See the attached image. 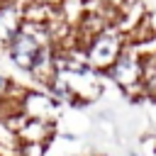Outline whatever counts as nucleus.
<instances>
[{
    "mask_svg": "<svg viewBox=\"0 0 156 156\" xmlns=\"http://www.w3.org/2000/svg\"><path fill=\"white\" fill-rule=\"evenodd\" d=\"M46 44H54V41H51L49 29H46L44 24H22V29H20L2 49H5L7 61H10L17 71L29 73L34 58L39 56L41 46H46Z\"/></svg>",
    "mask_w": 156,
    "mask_h": 156,
    "instance_id": "obj_1",
    "label": "nucleus"
},
{
    "mask_svg": "<svg viewBox=\"0 0 156 156\" xmlns=\"http://www.w3.org/2000/svg\"><path fill=\"white\" fill-rule=\"evenodd\" d=\"M112 85H117L127 98L141 100V54L127 44L122 54L115 58V63L102 73Z\"/></svg>",
    "mask_w": 156,
    "mask_h": 156,
    "instance_id": "obj_2",
    "label": "nucleus"
},
{
    "mask_svg": "<svg viewBox=\"0 0 156 156\" xmlns=\"http://www.w3.org/2000/svg\"><path fill=\"white\" fill-rule=\"evenodd\" d=\"M124 46H127V37L117 27H107L105 32H100L98 37H93L85 44V63H88V68L102 76L115 63V58L122 54Z\"/></svg>",
    "mask_w": 156,
    "mask_h": 156,
    "instance_id": "obj_3",
    "label": "nucleus"
},
{
    "mask_svg": "<svg viewBox=\"0 0 156 156\" xmlns=\"http://www.w3.org/2000/svg\"><path fill=\"white\" fill-rule=\"evenodd\" d=\"M20 110L29 119L56 122V117H58V105L49 98V93L44 88H27L20 98Z\"/></svg>",
    "mask_w": 156,
    "mask_h": 156,
    "instance_id": "obj_4",
    "label": "nucleus"
},
{
    "mask_svg": "<svg viewBox=\"0 0 156 156\" xmlns=\"http://www.w3.org/2000/svg\"><path fill=\"white\" fill-rule=\"evenodd\" d=\"M27 0H0V46H5L24 24L22 5Z\"/></svg>",
    "mask_w": 156,
    "mask_h": 156,
    "instance_id": "obj_5",
    "label": "nucleus"
},
{
    "mask_svg": "<svg viewBox=\"0 0 156 156\" xmlns=\"http://www.w3.org/2000/svg\"><path fill=\"white\" fill-rule=\"evenodd\" d=\"M17 139H20V146H27V144H37V146H46L49 139L54 136V122H44V119H29L24 117V122L17 127Z\"/></svg>",
    "mask_w": 156,
    "mask_h": 156,
    "instance_id": "obj_6",
    "label": "nucleus"
},
{
    "mask_svg": "<svg viewBox=\"0 0 156 156\" xmlns=\"http://www.w3.org/2000/svg\"><path fill=\"white\" fill-rule=\"evenodd\" d=\"M141 100H156V54L141 56Z\"/></svg>",
    "mask_w": 156,
    "mask_h": 156,
    "instance_id": "obj_7",
    "label": "nucleus"
},
{
    "mask_svg": "<svg viewBox=\"0 0 156 156\" xmlns=\"http://www.w3.org/2000/svg\"><path fill=\"white\" fill-rule=\"evenodd\" d=\"M24 90H27L24 85H17L15 78H10L7 73L0 71V100H5V98H22Z\"/></svg>",
    "mask_w": 156,
    "mask_h": 156,
    "instance_id": "obj_8",
    "label": "nucleus"
},
{
    "mask_svg": "<svg viewBox=\"0 0 156 156\" xmlns=\"http://www.w3.org/2000/svg\"><path fill=\"white\" fill-rule=\"evenodd\" d=\"M12 156H24V154H22V151H17V154H12Z\"/></svg>",
    "mask_w": 156,
    "mask_h": 156,
    "instance_id": "obj_9",
    "label": "nucleus"
},
{
    "mask_svg": "<svg viewBox=\"0 0 156 156\" xmlns=\"http://www.w3.org/2000/svg\"><path fill=\"white\" fill-rule=\"evenodd\" d=\"M154 154H156V149H154Z\"/></svg>",
    "mask_w": 156,
    "mask_h": 156,
    "instance_id": "obj_10",
    "label": "nucleus"
}]
</instances>
